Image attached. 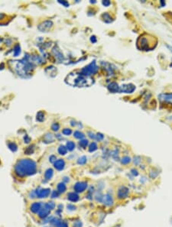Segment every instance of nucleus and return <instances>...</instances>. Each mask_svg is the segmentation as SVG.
Here are the masks:
<instances>
[{
  "label": "nucleus",
  "mask_w": 172,
  "mask_h": 227,
  "mask_svg": "<svg viewBox=\"0 0 172 227\" xmlns=\"http://www.w3.org/2000/svg\"><path fill=\"white\" fill-rule=\"evenodd\" d=\"M63 180H64V181L65 182V183H68V182H69V181H70L69 178H67V177H64Z\"/></svg>",
  "instance_id": "obj_56"
},
{
  "label": "nucleus",
  "mask_w": 172,
  "mask_h": 227,
  "mask_svg": "<svg viewBox=\"0 0 172 227\" xmlns=\"http://www.w3.org/2000/svg\"><path fill=\"white\" fill-rule=\"evenodd\" d=\"M9 65L14 72H15L19 76L23 78L30 76L31 72L35 67L34 65L26 61L25 58L21 61H9Z\"/></svg>",
  "instance_id": "obj_2"
},
{
  "label": "nucleus",
  "mask_w": 172,
  "mask_h": 227,
  "mask_svg": "<svg viewBox=\"0 0 172 227\" xmlns=\"http://www.w3.org/2000/svg\"><path fill=\"white\" fill-rule=\"evenodd\" d=\"M29 197L30 198H32V199H34V198H36V194H35V191H32V192H30V193H29Z\"/></svg>",
  "instance_id": "obj_48"
},
{
  "label": "nucleus",
  "mask_w": 172,
  "mask_h": 227,
  "mask_svg": "<svg viewBox=\"0 0 172 227\" xmlns=\"http://www.w3.org/2000/svg\"><path fill=\"white\" fill-rule=\"evenodd\" d=\"M50 223L55 227H68V223L64 220H60L58 218H54V217H52Z\"/></svg>",
  "instance_id": "obj_14"
},
{
  "label": "nucleus",
  "mask_w": 172,
  "mask_h": 227,
  "mask_svg": "<svg viewBox=\"0 0 172 227\" xmlns=\"http://www.w3.org/2000/svg\"><path fill=\"white\" fill-rule=\"evenodd\" d=\"M170 67H172V64H170Z\"/></svg>",
  "instance_id": "obj_61"
},
{
  "label": "nucleus",
  "mask_w": 172,
  "mask_h": 227,
  "mask_svg": "<svg viewBox=\"0 0 172 227\" xmlns=\"http://www.w3.org/2000/svg\"><path fill=\"white\" fill-rule=\"evenodd\" d=\"M51 210L50 209V207L47 206V203H43L42 207H41V210L39 211L38 214V215L39 218L43 219V220H44V219L47 218V217H49V215H50V214H51Z\"/></svg>",
  "instance_id": "obj_7"
},
{
  "label": "nucleus",
  "mask_w": 172,
  "mask_h": 227,
  "mask_svg": "<svg viewBox=\"0 0 172 227\" xmlns=\"http://www.w3.org/2000/svg\"><path fill=\"white\" fill-rule=\"evenodd\" d=\"M65 81L68 84L77 87H89L93 83L92 78L86 76L82 73H71L65 79Z\"/></svg>",
  "instance_id": "obj_3"
},
{
  "label": "nucleus",
  "mask_w": 172,
  "mask_h": 227,
  "mask_svg": "<svg viewBox=\"0 0 172 227\" xmlns=\"http://www.w3.org/2000/svg\"><path fill=\"white\" fill-rule=\"evenodd\" d=\"M158 172L156 173V171H152V172L150 173V177L152 178V179H153V178H156V177L158 176Z\"/></svg>",
  "instance_id": "obj_47"
},
{
  "label": "nucleus",
  "mask_w": 172,
  "mask_h": 227,
  "mask_svg": "<svg viewBox=\"0 0 172 227\" xmlns=\"http://www.w3.org/2000/svg\"><path fill=\"white\" fill-rule=\"evenodd\" d=\"M90 41H91V42H93V43H96V37H95V36H92V37H90Z\"/></svg>",
  "instance_id": "obj_54"
},
{
  "label": "nucleus",
  "mask_w": 172,
  "mask_h": 227,
  "mask_svg": "<svg viewBox=\"0 0 172 227\" xmlns=\"http://www.w3.org/2000/svg\"><path fill=\"white\" fill-rule=\"evenodd\" d=\"M21 53V48L19 44H17V45L15 46V48H14V56L17 57L18 55H19Z\"/></svg>",
  "instance_id": "obj_33"
},
{
  "label": "nucleus",
  "mask_w": 172,
  "mask_h": 227,
  "mask_svg": "<svg viewBox=\"0 0 172 227\" xmlns=\"http://www.w3.org/2000/svg\"><path fill=\"white\" fill-rule=\"evenodd\" d=\"M62 133L64 135H65V136H70L72 133V130L70 129H64L62 131Z\"/></svg>",
  "instance_id": "obj_38"
},
{
  "label": "nucleus",
  "mask_w": 172,
  "mask_h": 227,
  "mask_svg": "<svg viewBox=\"0 0 172 227\" xmlns=\"http://www.w3.org/2000/svg\"><path fill=\"white\" fill-rule=\"evenodd\" d=\"M52 53L54 54V57L56 58V59L57 60V61H59V62H63L64 60V55H63L62 52L61 51V50H60V48L57 47V46H54V48H53L52 49Z\"/></svg>",
  "instance_id": "obj_13"
},
{
  "label": "nucleus",
  "mask_w": 172,
  "mask_h": 227,
  "mask_svg": "<svg viewBox=\"0 0 172 227\" xmlns=\"http://www.w3.org/2000/svg\"><path fill=\"white\" fill-rule=\"evenodd\" d=\"M102 203H103L104 205L107 206V207H111V206H113V197H112V195L110 194V193H106V194L103 195Z\"/></svg>",
  "instance_id": "obj_15"
},
{
  "label": "nucleus",
  "mask_w": 172,
  "mask_h": 227,
  "mask_svg": "<svg viewBox=\"0 0 172 227\" xmlns=\"http://www.w3.org/2000/svg\"><path fill=\"white\" fill-rule=\"evenodd\" d=\"M5 17V15L3 13H0V20H2Z\"/></svg>",
  "instance_id": "obj_55"
},
{
  "label": "nucleus",
  "mask_w": 172,
  "mask_h": 227,
  "mask_svg": "<svg viewBox=\"0 0 172 227\" xmlns=\"http://www.w3.org/2000/svg\"><path fill=\"white\" fill-rule=\"evenodd\" d=\"M54 168L57 170V171H62L64 170V167H65V162L63 159H58L54 162Z\"/></svg>",
  "instance_id": "obj_18"
},
{
  "label": "nucleus",
  "mask_w": 172,
  "mask_h": 227,
  "mask_svg": "<svg viewBox=\"0 0 172 227\" xmlns=\"http://www.w3.org/2000/svg\"><path fill=\"white\" fill-rule=\"evenodd\" d=\"M88 143H89L88 142V140H86V139H82V140L80 141L79 145L81 148H86V146L88 145Z\"/></svg>",
  "instance_id": "obj_35"
},
{
  "label": "nucleus",
  "mask_w": 172,
  "mask_h": 227,
  "mask_svg": "<svg viewBox=\"0 0 172 227\" xmlns=\"http://www.w3.org/2000/svg\"><path fill=\"white\" fill-rule=\"evenodd\" d=\"M110 2L108 1V0H105V1H103V5H105V6H109L110 5Z\"/></svg>",
  "instance_id": "obj_52"
},
{
  "label": "nucleus",
  "mask_w": 172,
  "mask_h": 227,
  "mask_svg": "<svg viewBox=\"0 0 172 227\" xmlns=\"http://www.w3.org/2000/svg\"><path fill=\"white\" fill-rule=\"evenodd\" d=\"M83 226V223L80 220L75 221L74 223H73V227H82Z\"/></svg>",
  "instance_id": "obj_39"
},
{
  "label": "nucleus",
  "mask_w": 172,
  "mask_h": 227,
  "mask_svg": "<svg viewBox=\"0 0 172 227\" xmlns=\"http://www.w3.org/2000/svg\"><path fill=\"white\" fill-rule=\"evenodd\" d=\"M131 173H132V175H133V176H138V172L137 170L135 169H132V171H131Z\"/></svg>",
  "instance_id": "obj_51"
},
{
  "label": "nucleus",
  "mask_w": 172,
  "mask_h": 227,
  "mask_svg": "<svg viewBox=\"0 0 172 227\" xmlns=\"http://www.w3.org/2000/svg\"><path fill=\"white\" fill-rule=\"evenodd\" d=\"M35 145H31L29 146V147L27 148V149L25 151V153H26V154H32V153H34V151H35Z\"/></svg>",
  "instance_id": "obj_34"
},
{
  "label": "nucleus",
  "mask_w": 172,
  "mask_h": 227,
  "mask_svg": "<svg viewBox=\"0 0 172 227\" xmlns=\"http://www.w3.org/2000/svg\"><path fill=\"white\" fill-rule=\"evenodd\" d=\"M141 160H140V158L138 157V156H136V157H135V158H134V163H135V165H138L139 163H140Z\"/></svg>",
  "instance_id": "obj_46"
},
{
  "label": "nucleus",
  "mask_w": 172,
  "mask_h": 227,
  "mask_svg": "<svg viewBox=\"0 0 172 227\" xmlns=\"http://www.w3.org/2000/svg\"><path fill=\"white\" fill-rule=\"evenodd\" d=\"M59 194L60 193L57 190H54L52 192V193H51V197L52 198H57V197H59Z\"/></svg>",
  "instance_id": "obj_42"
},
{
  "label": "nucleus",
  "mask_w": 172,
  "mask_h": 227,
  "mask_svg": "<svg viewBox=\"0 0 172 227\" xmlns=\"http://www.w3.org/2000/svg\"><path fill=\"white\" fill-rule=\"evenodd\" d=\"M74 136L76 139H83L84 138V134L80 132V131H75L74 133Z\"/></svg>",
  "instance_id": "obj_29"
},
{
  "label": "nucleus",
  "mask_w": 172,
  "mask_h": 227,
  "mask_svg": "<svg viewBox=\"0 0 172 227\" xmlns=\"http://www.w3.org/2000/svg\"><path fill=\"white\" fill-rule=\"evenodd\" d=\"M24 141H25V142H26V143H29L31 142L30 137H29V136H27V135H26V136H25V137H24Z\"/></svg>",
  "instance_id": "obj_50"
},
{
  "label": "nucleus",
  "mask_w": 172,
  "mask_h": 227,
  "mask_svg": "<svg viewBox=\"0 0 172 227\" xmlns=\"http://www.w3.org/2000/svg\"><path fill=\"white\" fill-rule=\"evenodd\" d=\"M60 129V125L58 123H54L51 126V129H52L53 131H54V132H57V131H58V129Z\"/></svg>",
  "instance_id": "obj_37"
},
{
  "label": "nucleus",
  "mask_w": 172,
  "mask_h": 227,
  "mask_svg": "<svg viewBox=\"0 0 172 227\" xmlns=\"http://www.w3.org/2000/svg\"><path fill=\"white\" fill-rule=\"evenodd\" d=\"M102 18L103 19V20L105 21V22H106V23H110V22H112V19H111V16L110 15V14H108L107 12H106V13H103V15H102Z\"/></svg>",
  "instance_id": "obj_23"
},
{
  "label": "nucleus",
  "mask_w": 172,
  "mask_h": 227,
  "mask_svg": "<svg viewBox=\"0 0 172 227\" xmlns=\"http://www.w3.org/2000/svg\"><path fill=\"white\" fill-rule=\"evenodd\" d=\"M98 148L96 142H92L89 146V152H93V151H96Z\"/></svg>",
  "instance_id": "obj_31"
},
{
  "label": "nucleus",
  "mask_w": 172,
  "mask_h": 227,
  "mask_svg": "<svg viewBox=\"0 0 172 227\" xmlns=\"http://www.w3.org/2000/svg\"><path fill=\"white\" fill-rule=\"evenodd\" d=\"M98 71V67L96 64V61H92L91 63L88 64L87 66L84 67L81 70V73L86 76H89L90 75H93L96 73Z\"/></svg>",
  "instance_id": "obj_5"
},
{
  "label": "nucleus",
  "mask_w": 172,
  "mask_h": 227,
  "mask_svg": "<svg viewBox=\"0 0 172 227\" xmlns=\"http://www.w3.org/2000/svg\"><path fill=\"white\" fill-rule=\"evenodd\" d=\"M88 135H89V136L90 138H91V139H96V136H95V135L93 134V133H92V132H88Z\"/></svg>",
  "instance_id": "obj_53"
},
{
  "label": "nucleus",
  "mask_w": 172,
  "mask_h": 227,
  "mask_svg": "<svg viewBox=\"0 0 172 227\" xmlns=\"http://www.w3.org/2000/svg\"><path fill=\"white\" fill-rule=\"evenodd\" d=\"M53 27V22L50 20L44 21L42 23H41L38 25V28L41 32H47L51 30V28Z\"/></svg>",
  "instance_id": "obj_8"
},
{
  "label": "nucleus",
  "mask_w": 172,
  "mask_h": 227,
  "mask_svg": "<svg viewBox=\"0 0 172 227\" xmlns=\"http://www.w3.org/2000/svg\"><path fill=\"white\" fill-rule=\"evenodd\" d=\"M57 190L60 193H64L67 190V186L65 184V183L64 182H61V183L58 184L57 187Z\"/></svg>",
  "instance_id": "obj_20"
},
{
  "label": "nucleus",
  "mask_w": 172,
  "mask_h": 227,
  "mask_svg": "<svg viewBox=\"0 0 172 227\" xmlns=\"http://www.w3.org/2000/svg\"><path fill=\"white\" fill-rule=\"evenodd\" d=\"M158 100L162 103H170L172 105V93H161L158 95Z\"/></svg>",
  "instance_id": "obj_11"
},
{
  "label": "nucleus",
  "mask_w": 172,
  "mask_h": 227,
  "mask_svg": "<svg viewBox=\"0 0 172 227\" xmlns=\"http://www.w3.org/2000/svg\"><path fill=\"white\" fill-rule=\"evenodd\" d=\"M94 193V187H90L88 190L87 195H86V198L89 200H92L93 199V193Z\"/></svg>",
  "instance_id": "obj_28"
},
{
  "label": "nucleus",
  "mask_w": 172,
  "mask_h": 227,
  "mask_svg": "<svg viewBox=\"0 0 172 227\" xmlns=\"http://www.w3.org/2000/svg\"><path fill=\"white\" fill-rule=\"evenodd\" d=\"M112 156H113V158H114V159L117 160L119 159V154H118V151H117V150H115V151H112Z\"/></svg>",
  "instance_id": "obj_41"
},
{
  "label": "nucleus",
  "mask_w": 172,
  "mask_h": 227,
  "mask_svg": "<svg viewBox=\"0 0 172 227\" xmlns=\"http://www.w3.org/2000/svg\"><path fill=\"white\" fill-rule=\"evenodd\" d=\"M128 193H129V190L126 187L122 186L119 188L118 192H117V197L120 200H123V199L126 198L128 196Z\"/></svg>",
  "instance_id": "obj_12"
},
{
  "label": "nucleus",
  "mask_w": 172,
  "mask_h": 227,
  "mask_svg": "<svg viewBox=\"0 0 172 227\" xmlns=\"http://www.w3.org/2000/svg\"><path fill=\"white\" fill-rule=\"evenodd\" d=\"M47 206H48V207H50V209H51V210H54V209L55 208V207H56L55 203H54V202H53V201H49V202H47Z\"/></svg>",
  "instance_id": "obj_40"
},
{
  "label": "nucleus",
  "mask_w": 172,
  "mask_h": 227,
  "mask_svg": "<svg viewBox=\"0 0 172 227\" xmlns=\"http://www.w3.org/2000/svg\"><path fill=\"white\" fill-rule=\"evenodd\" d=\"M36 197L38 198H47L49 197V195L51 194V189L49 188H41V187H38L35 190Z\"/></svg>",
  "instance_id": "obj_6"
},
{
  "label": "nucleus",
  "mask_w": 172,
  "mask_h": 227,
  "mask_svg": "<svg viewBox=\"0 0 172 227\" xmlns=\"http://www.w3.org/2000/svg\"><path fill=\"white\" fill-rule=\"evenodd\" d=\"M54 141V138L52 134L51 133H47L44 136V143H51Z\"/></svg>",
  "instance_id": "obj_22"
},
{
  "label": "nucleus",
  "mask_w": 172,
  "mask_h": 227,
  "mask_svg": "<svg viewBox=\"0 0 172 227\" xmlns=\"http://www.w3.org/2000/svg\"><path fill=\"white\" fill-rule=\"evenodd\" d=\"M157 45V40L150 34H144L137 40V48L141 51H151Z\"/></svg>",
  "instance_id": "obj_4"
},
{
  "label": "nucleus",
  "mask_w": 172,
  "mask_h": 227,
  "mask_svg": "<svg viewBox=\"0 0 172 227\" xmlns=\"http://www.w3.org/2000/svg\"><path fill=\"white\" fill-rule=\"evenodd\" d=\"M103 139H104V136H103V134H101V133H97L96 136V139L98 141H102L103 140Z\"/></svg>",
  "instance_id": "obj_43"
},
{
  "label": "nucleus",
  "mask_w": 172,
  "mask_h": 227,
  "mask_svg": "<svg viewBox=\"0 0 172 227\" xmlns=\"http://www.w3.org/2000/svg\"><path fill=\"white\" fill-rule=\"evenodd\" d=\"M53 175H54V171L51 168H48V169L46 170L45 173H44V178H45L47 181L51 180L53 178Z\"/></svg>",
  "instance_id": "obj_21"
},
{
  "label": "nucleus",
  "mask_w": 172,
  "mask_h": 227,
  "mask_svg": "<svg viewBox=\"0 0 172 227\" xmlns=\"http://www.w3.org/2000/svg\"><path fill=\"white\" fill-rule=\"evenodd\" d=\"M44 227H52V226H44Z\"/></svg>",
  "instance_id": "obj_60"
},
{
  "label": "nucleus",
  "mask_w": 172,
  "mask_h": 227,
  "mask_svg": "<svg viewBox=\"0 0 172 227\" xmlns=\"http://www.w3.org/2000/svg\"><path fill=\"white\" fill-rule=\"evenodd\" d=\"M103 194H102L101 193V190H98L97 192L96 193V194H95V198H96V200L97 202H102V200H103Z\"/></svg>",
  "instance_id": "obj_26"
},
{
  "label": "nucleus",
  "mask_w": 172,
  "mask_h": 227,
  "mask_svg": "<svg viewBox=\"0 0 172 227\" xmlns=\"http://www.w3.org/2000/svg\"><path fill=\"white\" fill-rule=\"evenodd\" d=\"M68 152V148L67 147L64 145H61L59 148H58V153L61 155H65Z\"/></svg>",
  "instance_id": "obj_24"
},
{
  "label": "nucleus",
  "mask_w": 172,
  "mask_h": 227,
  "mask_svg": "<svg viewBox=\"0 0 172 227\" xmlns=\"http://www.w3.org/2000/svg\"><path fill=\"white\" fill-rule=\"evenodd\" d=\"M58 2L61 4H62V5H64V6H66V7H68L69 6V3H68V2H66V1H61V0H58Z\"/></svg>",
  "instance_id": "obj_49"
},
{
  "label": "nucleus",
  "mask_w": 172,
  "mask_h": 227,
  "mask_svg": "<svg viewBox=\"0 0 172 227\" xmlns=\"http://www.w3.org/2000/svg\"><path fill=\"white\" fill-rule=\"evenodd\" d=\"M15 174L19 178H23L34 175L37 172V164L31 159L19 160L15 165Z\"/></svg>",
  "instance_id": "obj_1"
},
{
  "label": "nucleus",
  "mask_w": 172,
  "mask_h": 227,
  "mask_svg": "<svg viewBox=\"0 0 172 227\" xmlns=\"http://www.w3.org/2000/svg\"><path fill=\"white\" fill-rule=\"evenodd\" d=\"M147 181V179H146V178H142V179L140 180V181L142 182V184H144L145 181Z\"/></svg>",
  "instance_id": "obj_57"
},
{
  "label": "nucleus",
  "mask_w": 172,
  "mask_h": 227,
  "mask_svg": "<svg viewBox=\"0 0 172 227\" xmlns=\"http://www.w3.org/2000/svg\"><path fill=\"white\" fill-rule=\"evenodd\" d=\"M66 147H67V148H68V151H73V150L75 148L74 142H71V141H69V142H67Z\"/></svg>",
  "instance_id": "obj_27"
},
{
  "label": "nucleus",
  "mask_w": 172,
  "mask_h": 227,
  "mask_svg": "<svg viewBox=\"0 0 172 227\" xmlns=\"http://www.w3.org/2000/svg\"><path fill=\"white\" fill-rule=\"evenodd\" d=\"M43 206V203L41 202H35L31 205L30 210L33 214H38Z\"/></svg>",
  "instance_id": "obj_16"
},
{
  "label": "nucleus",
  "mask_w": 172,
  "mask_h": 227,
  "mask_svg": "<svg viewBox=\"0 0 172 227\" xmlns=\"http://www.w3.org/2000/svg\"><path fill=\"white\" fill-rule=\"evenodd\" d=\"M86 161H87V158H86V156H82V157L78 158L77 164H80V165H83V164H86Z\"/></svg>",
  "instance_id": "obj_30"
},
{
  "label": "nucleus",
  "mask_w": 172,
  "mask_h": 227,
  "mask_svg": "<svg viewBox=\"0 0 172 227\" xmlns=\"http://www.w3.org/2000/svg\"><path fill=\"white\" fill-rule=\"evenodd\" d=\"M49 161H51V163H54V162L57 161V157L54 155H51L50 157H49Z\"/></svg>",
  "instance_id": "obj_45"
},
{
  "label": "nucleus",
  "mask_w": 172,
  "mask_h": 227,
  "mask_svg": "<svg viewBox=\"0 0 172 227\" xmlns=\"http://www.w3.org/2000/svg\"><path fill=\"white\" fill-rule=\"evenodd\" d=\"M68 199L70 201L75 203V202H77L79 200L80 197L76 192H71L68 194Z\"/></svg>",
  "instance_id": "obj_19"
},
{
  "label": "nucleus",
  "mask_w": 172,
  "mask_h": 227,
  "mask_svg": "<svg viewBox=\"0 0 172 227\" xmlns=\"http://www.w3.org/2000/svg\"><path fill=\"white\" fill-rule=\"evenodd\" d=\"M107 88H108V90H110V92H111V93H115L119 92V85L117 84L116 83H115V82L110 83V84L108 85Z\"/></svg>",
  "instance_id": "obj_17"
},
{
  "label": "nucleus",
  "mask_w": 172,
  "mask_h": 227,
  "mask_svg": "<svg viewBox=\"0 0 172 227\" xmlns=\"http://www.w3.org/2000/svg\"><path fill=\"white\" fill-rule=\"evenodd\" d=\"M67 208H68V210H70V211H74V210H75L77 209V207H75L74 205H73V204H68V206H67Z\"/></svg>",
  "instance_id": "obj_44"
},
{
  "label": "nucleus",
  "mask_w": 172,
  "mask_h": 227,
  "mask_svg": "<svg viewBox=\"0 0 172 227\" xmlns=\"http://www.w3.org/2000/svg\"><path fill=\"white\" fill-rule=\"evenodd\" d=\"M135 90V85L132 83H128V84L122 85L119 87V93H132Z\"/></svg>",
  "instance_id": "obj_10"
},
{
  "label": "nucleus",
  "mask_w": 172,
  "mask_h": 227,
  "mask_svg": "<svg viewBox=\"0 0 172 227\" xmlns=\"http://www.w3.org/2000/svg\"><path fill=\"white\" fill-rule=\"evenodd\" d=\"M130 161H131V158L129 157H128V156L123 157L122 159L121 160V163L122 164H128V163H130Z\"/></svg>",
  "instance_id": "obj_36"
},
{
  "label": "nucleus",
  "mask_w": 172,
  "mask_h": 227,
  "mask_svg": "<svg viewBox=\"0 0 172 227\" xmlns=\"http://www.w3.org/2000/svg\"><path fill=\"white\" fill-rule=\"evenodd\" d=\"M36 119L38 122H43L44 120V113L43 112H38L37 113Z\"/></svg>",
  "instance_id": "obj_32"
},
{
  "label": "nucleus",
  "mask_w": 172,
  "mask_h": 227,
  "mask_svg": "<svg viewBox=\"0 0 172 227\" xmlns=\"http://www.w3.org/2000/svg\"><path fill=\"white\" fill-rule=\"evenodd\" d=\"M87 182L79 181L77 182L76 184L74 186V190L76 193H83L87 188Z\"/></svg>",
  "instance_id": "obj_9"
},
{
  "label": "nucleus",
  "mask_w": 172,
  "mask_h": 227,
  "mask_svg": "<svg viewBox=\"0 0 172 227\" xmlns=\"http://www.w3.org/2000/svg\"><path fill=\"white\" fill-rule=\"evenodd\" d=\"M8 147L13 152H15L18 150V146L15 142H9L8 143Z\"/></svg>",
  "instance_id": "obj_25"
},
{
  "label": "nucleus",
  "mask_w": 172,
  "mask_h": 227,
  "mask_svg": "<svg viewBox=\"0 0 172 227\" xmlns=\"http://www.w3.org/2000/svg\"><path fill=\"white\" fill-rule=\"evenodd\" d=\"M161 5H164V1H161Z\"/></svg>",
  "instance_id": "obj_59"
},
{
  "label": "nucleus",
  "mask_w": 172,
  "mask_h": 227,
  "mask_svg": "<svg viewBox=\"0 0 172 227\" xmlns=\"http://www.w3.org/2000/svg\"><path fill=\"white\" fill-rule=\"evenodd\" d=\"M167 48H169V49H170V51H171V52H172V48H170V46H169V45H167Z\"/></svg>",
  "instance_id": "obj_58"
}]
</instances>
